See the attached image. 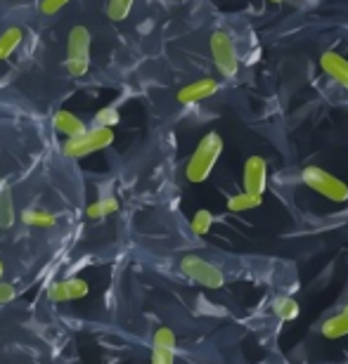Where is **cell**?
<instances>
[{
    "label": "cell",
    "mask_w": 348,
    "mask_h": 364,
    "mask_svg": "<svg viewBox=\"0 0 348 364\" xmlns=\"http://www.w3.org/2000/svg\"><path fill=\"white\" fill-rule=\"evenodd\" d=\"M223 154V137L211 130V133H206L204 137L199 140L197 149L192 151L190 161L185 166V176L187 180L192 182V185H199V182H204L209 176H211L216 161H218V156Z\"/></svg>",
    "instance_id": "obj_1"
},
{
    "label": "cell",
    "mask_w": 348,
    "mask_h": 364,
    "mask_svg": "<svg viewBox=\"0 0 348 364\" xmlns=\"http://www.w3.org/2000/svg\"><path fill=\"white\" fill-rule=\"evenodd\" d=\"M301 182L308 189H313L315 194L325 196V199L334 201V203H346L348 201V185L337 176H332L325 168L317 166H306L301 171Z\"/></svg>",
    "instance_id": "obj_2"
},
{
    "label": "cell",
    "mask_w": 348,
    "mask_h": 364,
    "mask_svg": "<svg viewBox=\"0 0 348 364\" xmlns=\"http://www.w3.org/2000/svg\"><path fill=\"white\" fill-rule=\"evenodd\" d=\"M64 67L71 76L81 78L90 69V31L85 26H74L67 38V62Z\"/></svg>",
    "instance_id": "obj_3"
},
{
    "label": "cell",
    "mask_w": 348,
    "mask_h": 364,
    "mask_svg": "<svg viewBox=\"0 0 348 364\" xmlns=\"http://www.w3.org/2000/svg\"><path fill=\"white\" fill-rule=\"evenodd\" d=\"M112 142H114V130L88 128L83 135L69 137V140L62 144V151H64V156H69V159H81V156L93 154V151L107 149Z\"/></svg>",
    "instance_id": "obj_4"
},
{
    "label": "cell",
    "mask_w": 348,
    "mask_h": 364,
    "mask_svg": "<svg viewBox=\"0 0 348 364\" xmlns=\"http://www.w3.org/2000/svg\"><path fill=\"white\" fill-rule=\"evenodd\" d=\"M211 57L216 69L221 71L226 78H232L239 69V57H237V48H235V38L230 36L226 28H218V31L211 33Z\"/></svg>",
    "instance_id": "obj_5"
},
{
    "label": "cell",
    "mask_w": 348,
    "mask_h": 364,
    "mask_svg": "<svg viewBox=\"0 0 348 364\" xmlns=\"http://www.w3.org/2000/svg\"><path fill=\"white\" fill-rule=\"evenodd\" d=\"M180 270H183L185 277H190L192 282L201 284L204 289H221L226 284V274L213 263H209V260L199 256H185L180 260Z\"/></svg>",
    "instance_id": "obj_6"
},
{
    "label": "cell",
    "mask_w": 348,
    "mask_h": 364,
    "mask_svg": "<svg viewBox=\"0 0 348 364\" xmlns=\"http://www.w3.org/2000/svg\"><path fill=\"white\" fill-rule=\"evenodd\" d=\"M242 182H244V192L263 196L265 187H268V164H265L263 156H249V159H246Z\"/></svg>",
    "instance_id": "obj_7"
},
{
    "label": "cell",
    "mask_w": 348,
    "mask_h": 364,
    "mask_svg": "<svg viewBox=\"0 0 348 364\" xmlns=\"http://www.w3.org/2000/svg\"><path fill=\"white\" fill-rule=\"evenodd\" d=\"M90 294L88 282L81 279V277H71V279H62L55 282L53 287L48 289V298L55 303H67V301H81Z\"/></svg>",
    "instance_id": "obj_8"
},
{
    "label": "cell",
    "mask_w": 348,
    "mask_h": 364,
    "mask_svg": "<svg viewBox=\"0 0 348 364\" xmlns=\"http://www.w3.org/2000/svg\"><path fill=\"white\" fill-rule=\"evenodd\" d=\"M221 88V83L216 81V78H199V81H194L190 85H185V88H180L178 92V102L183 107H190V105H197V102L211 97L216 95Z\"/></svg>",
    "instance_id": "obj_9"
},
{
    "label": "cell",
    "mask_w": 348,
    "mask_h": 364,
    "mask_svg": "<svg viewBox=\"0 0 348 364\" xmlns=\"http://www.w3.org/2000/svg\"><path fill=\"white\" fill-rule=\"evenodd\" d=\"M320 69L332 78V81L348 90V60L344 55L334 53V50H325L320 55Z\"/></svg>",
    "instance_id": "obj_10"
},
{
    "label": "cell",
    "mask_w": 348,
    "mask_h": 364,
    "mask_svg": "<svg viewBox=\"0 0 348 364\" xmlns=\"http://www.w3.org/2000/svg\"><path fill=\"white\" fill-rule=\"evenodd\" d=\"M53 126L57 133H62V135H67V140L69 137H78V135H83L85 130V123L78 119L76 114H71V112H57L53 116Z\"/></svg>",
    "instance_id": "obj_11"
},
{
    "label": "cell",
    "mask_w": 348,
    "mask_h": 364,
    "mask_svg": "<svg viewBox=\"0 0 348 364\" xmlns=\"http://www.w3.org/2000/svg\"><path fill=\"white\" fill-rule=\"evenodd\" d=\"M21 41H24V28H19V26L5 28V31L0 33V60H10L14 55V50L21 46Z\"/></svg>",
    "instance_id": "obj_12"
},
{
    "label": "cell",
    "mask_w": 348,
    "mask_h": 364,
    "mask_svg": "<svg viewBox=\"0 0 348 364\" xmlns=\"http://www.w3.org/2000/svg\"><path fill=\"white\" fill-rule=\"evenodd\" d=\"M273 312L278 315V319H282V322H294L296 317L301 315V305L294 301L292 296H278L273 298Z\"/></svg>",
    "instance_id": "obj_13"
},
{
    "label": "cell",
    "mask_w": 348,
    "mask_h": 364,
    "mask_svg": "<svg viewBox=\"0 0 348 364\" xmlns=\"http://www.w3.org/2000/svg\"><path fill=\"white\" fill-rule=\"evenodd\" d=\"M322 336L329 341L348 336V310H342L339 315L329 317L327 322L322 324Z\"/></svg>",
    "instance_id": "obj_14"
},
{
    "label": "cell",
    "mask_w": 348,
    "mask_h": 364,
    "mask_svg": "<svg viewBox=\"0 0 348 364\" xmlns=\"http://www.w3.org/2000/svg\"><path fill=\"white\" fill-rule=\"evenodd\" d=\"M21 223L28 225V228L48 230V228H55V225H57V215L48 213V210H41V208H28V210L21 213Z\"/></svg>",
    "instance_id": "obj_15"
},
{
    "label": "cell",
    "mask_w": 348,
    "mask_h": 364,
    "mask_svg": "<svg viewBox=\"0 0 348 364\" xmlns=\"http://www.w3.org/2000/svg\"><path fill=\"white\" fill-rule=\"evenodd\" d=\"M263 203V196L258 194H249V192H242V194H235L228 199V208L232 213H244V210H251V208H258Z\"/></svg>",
    "instance_id": "obj_16"
},
{
    "label": "cell",
    "mask_w": 348,
    "mask_h": 364,
    "mask_svg": "<svg viewBox=\"0 0 348 364\" xmlns=\"http://www.w3.org/2000/svg\"><path fill=\"white\" fill-rule=\"evenodd\" d=\"M119 210V201L114 199V196H105V199H97L93 201L88 208H85V213H88L90 220H102V218L112 215Z\"/></svg>",
    "instance_id": "obj_17"
},
{
    "label": "cell",
    "mask_w": 348,
    "mask_h": 364,
    "mask_svg": "<svg viewBox=\"0 0 348 364\" xmlns=\"http://www.w3.org/2000/svg\"><path fill=\"white\" fill-rule=\"evenodd\" d=\"M14 225V203L3 182H0V230H10Z\"/></svg>",
    "instance_id": "obj_18"
},
{
    "label": "cell",
    "mask_w": 348,
    "mask_h": 364,
    "mask_svg": "<svg viewBox=\"0 0 348 364\" xmlns=\"http://www.w3.org/2000/svg\"><path fill=\"white\" fill-rule=\"evenodd\" d=\"M119 121H121V114H119V109H116L114 105L112 107H102L95 114V119H93L95 128H110V130H114V126H119Z\"/></svg>",
    "instance_id": "obj_19"
},
{
    "label": "cell",
    "mask_w": 348,
    "mask_h": 364,
    "mask_svg": "<svg viewBox=\"0 0 348 364\" xmlns=\"http://www.w3.org/2000/svg\"><path fill=\"white\" fill-rule=\"evenodd\" d=\"M213 213L211 210H206V208H201V210H197V213L192 215V232L197 237H204V235H209V230H211V225H213Z\"/></svg>",
    "instance_id": "obj_20"
},
{
    "label": "cell",
    "mask_w": 348,
    "mask_h": 364,
    "mask_svg": "<svg viewBox=\"0 0 348 364\" xmlns=\"http://www.w3.org/2000/svg\"><path fill=\"white\" fill-rule=\"evenodd\" d=\"M133 3L135 0H110L107 3V17L112 21H123L133 10Z\"/></svg>",
    "instance_id": "obj_21"
},
{
    "label": "cell",
    "mask_w": 348,
    "mask_h": 364,
    "mask_svg": "<svg viewBox=\"0 0 348 364\" xmlns=\"http://www.w3.org/2000/svg\"><path fill=\"white\" fill-rule=\"evenodd\" d=\"M154 346L176 350V333H173V329H169V326H159L154 331Z\"/></svg>",
    "instance_id": "obj_22"
},
{
    "label": "cell",
    "mask_w": 348,
    "mask_h": 364,
    "mask_svg": "<svg viewBox=\"0 0 348 364\" xmlns=\"http://www.w3.org/2000/svg\"><path fill=\"white\" fill-rule=\"evenodd\" d=\"M149 364H176V350L169 348H152V360Z\"/></svg>",
    "instance_id": "obj_23"
},
{
    "label": "cell",
    "mask_w": 348,
    "mask_h": 364,
    "mask_svg": "<svg viewBox=\"0 0 348 364\" xmlns=\"http://www.w3.org/2000/svg\"><path fill=\"white\" fill-rule=\"evenodd\" d=\"M67 3L69 0H41V12L43 14H57Z\"/></svg>",
    "instance_id": "obj_24"
},
{
    "label": "cell",
    "mask_w": 348,
    "mask_h": 364,
    "mask_svg": "<svg viewBox=\"0 0 348 364\" xmlns=\"http://www.w3.org/2000/svg\"><path fill=\"white\" fill-rule=\"evenodd\" d=\"M14 296H17V291H14V287H12V284H7V282H0V305H5V303L14 301Z\"/></svg>",
    "instance_id": "obj_25"
},
{
    "label": "cell",
    "mask_w": 348,
    "mask_h": 364,
    "mask_svg": "<svg viewBox=\"0 0 348 364\" xmlns=\"http://www.w3.org/2000/svg\"><path fill=\"white\" fill-rule=\"evenodd\" d=\"M3 274H5V267H3V260H0V282H3Z\"/></svg>",
    "instance_id": "obj_26"
},
{
    "label": "cell",
    "mask_w": 348,
    "mask_h": 364,
    "mask_svg": "<svg viewBox=\"0 0 348 364\" xmlns=\"http://www.w3.org/2000/svg\"><path fill=\"white\" fill-rule=\"evenodd\" d=\"M268 3H285V0H268Z\"/></svg>",
    "instance_id": "obj_27"
},
{
    "label": "cell",
    "mask_w": 348,
    "mask_h": 364,
    "mask_svg": "<svg viewBox=\"0 0 348 364\" xmlns=\"http://www.w3.org/2000/svg\"><path fill=\"white\" fill-rule=\"evenodd\" d=\"M344 310H348V305H346V308H344Z\"/></svg>",
    "instance_id": "obj_28"
}]
</instances>
